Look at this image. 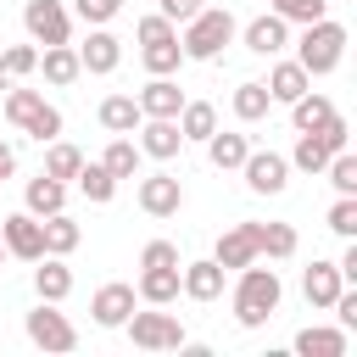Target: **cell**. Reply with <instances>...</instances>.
I'll use <instances>...</instances> for the list:
<instances>
[{
	"instance_id": "obj_1",
	"label": "cell",
	"mask_w": 357,
	"mask_h": 357,
	"mask_svg": "<svg viewBox=\"0 0 357 357\" xmlns=\"http://www.w3.org/2000/svg\"><path fill=\"white\" fill-rule=\"evenodd\" d=\"M279 301H284L279 273L262 268V262H245V268H240V284H234V324H240V329H262V324L279 312Z\"/></svg>"
},
{
	"instance_id": "obj_2",
	"label": "cell",
	"mask_w": 357,
	"mask_h": 357,
	"mask_svg": "<svg viewBox=\"0 0 357 357\" xmlns=\"http://www.w3.org/2000/svg\"><path fill=\"white\" fill-rule=\"evenodd\" d=\"M229 39H234V17H229V6H201V11L184 22L178 50H184V61H212Z\"/></svg>"
},
{
	"instance_id": "obj_3",
	"label": "cell",
	"mask_w": 357,
	"mask_h": 357,
	"mask_svg": "<svg viewBox=\"0 0 357 357\" xmlns=\"http://www.w3.org/2000/svg\"><path fill=\"white\" fill-rule=\"evenodd\" d=\"M340 56H346V28H340V22L318 17V22H307V28H301V39H296V61L307 67V78L335 73V67H340Z\"/></svg>"
},
{
	"instance_id": "obj_4",
	"label": "cell",
	"mask_w": 357,
	"mask_h": 357,
	"mask_svg": "<svg viewBox=\"0 0 357 357\" xmlns=\"http://www.w3.org/2000/svg\"><path fill=\"white\" fill-rule=\"evenodd\" d=\"M346 139H351V128H346V117L335 112L324 128L301 134V139H296V151H290L284 162H290V167H301V173H324V162H329L335 151H346Z\"/></svg>"
},
{
	"instance_id": "obj_5",
	"label": "cell",
	"mask_w": 357,
	"mask_h": 357,
	"mask_svg": "<svg viewBox=\"0 0 357 357\" xmlns=\"http://www.w3.org/2000/svg\"><path fill=\"white\" fill-rule=\"evenodd\" d=\"M123 329H128V340L134 346H145V351H178L184 346V324L173 318V312H128L123 318Z\"/></svg>"
},
{
	"instance_id": "obj_6",
	"label": "cell",
	"mask_w": 357,
	"mask_h": 357,
	"mask_svg": "<svg viewBox=\"0 0 357 357\" xmlns=\"http://www.w3.org/2000/svg\"><path fill=\"white\" fill-rule=\"evenodd\" d=\"M22 329H28V340H33L39 351H73V346H78V329L67 324V312H56V301H39V307L22 318Z\"/></svg>"
},
{
	"instance_id": "obj_7",
	"label": "cell",
	"mask_w": 357,
	"mask_h": 357,
	"mask_svg": "<svg viewBox=\"0 0 357 357\" xmlns=\"http://www.w3.org/2000/svg\"><path fill=\"white\" fill-rule=\"evenodd\" d=\"M22 28H28L33 45H67L73 11H67L61 0H28V6H22Z\"/></svg>"
},
{
	"instance_id": "obj_8",
	"label": "cell",
	"mask_w": 357,
	"mask_h": 357,
	"mask_svg": "<svg viewBox=\"0 0 357 357\" xmlns=\"http://www.w3.org/2000/svg\"><path fill=\"white\" fill-rule=\"evenodd\" d=\"M0 245H6V257H17V262H39V257H45V223H39L33 212H11V218L0 223Z\"/></svg>"
},
{
	"instance_id": "obj_9",
	"label": "cell",
	"mask_w": 357,
	"mask_h": 357,
	"mask_svg": "<svg viewBox=\"0 0 357 357\" xmlns=\"http://www.w3.org/2000/svg\"><path fill=\"white\" fill-rule=\"evenodd\" d=\"M240 173H245V190H251V195H279V190L290 184V162H284L279 151H245Z\"/></svg>"
},
{
	"instance_id": "obj_10",
	"label": "cell",
	"mask_w": 357,
	"mask_h": 357,
	"mask_svg": "<svg viewBox=\"0 0 357 357\" xmlns=\"http://www.w3.org/2000/svg\"><path fill=\"white\" fill-rule=\"evenodd\" d=\"M139 139V156H156V162H173L178 151H184V134H178V117H139V128H134Z\"/></svg>"
},
{
	"instance_id": "obj_11",
	"label": "cell",
	"mask_w": 357,
	"mask_h": 357,
	"mask_svg": "<svg viewBox=\"0 0 357 357\" xmlns=\"http://www.w3.org/2000/svg\"><path fill=\"white\" fill-rule=\"evenodd\" d=\"M139 212L145 218H173L178 206H184V184L173 178V173H151V178H139Z\"/></svg>"
},
{
	"instance_id": "obj_12",
	"label": "cell",
	"mask_w": 357,
	"mask_h": 357,
	"mask_svg": "<svg viewBox=\"0 0 357 357\" xmlns=\"http://www.w3.org/2000/svg\"><path fill=\"white\" fill-rule=\"evenodd\" d=\"M134 301H139V290H134V284H117V279H112V284H100V290H95L89 312H95V324H100V329H123V318L134 312Z\"/></svg>"
},
{
	"instance_id": "obj_13",
	"label": "cell",
	"mask_w": 357,
	"mask_h": 357,
	"mask_svg": "<svg viewBox=\"0 0 357 357\" xmlns=\"http://www.w3.org/2000/svg\"><path fill=\"white\" fill-rule=\"evenodd\" d=\"M240 39H245V50H251V56H284V45H290V22L268 11V17H251Z\"/></svg>"
},
{
	"instance_id": "obj_14",
	"label": "cell",
	"mask_w": 357,
	"mask_h": 357,
	"mask_svg": "<svg viewBox=\"0 0 357 357\" xmlns=\"http://www.w3.org/2000/svg\"><path fill=\"white\" fill-rule=\"evenodd\" d=\"M117 61H123V45H117V33H106V28H89V39L78 45V67H84V73H95V78H106V73H117Z\"/></svg>"
},
{
	"instance_id": "obj_15",
	"label": "cell",
	"mask_w": 357,
	"mask_h": 357,
	"mask_svg": "<svg viewBox=\"0 0 357 357\" xmlns=\"http://www.w3.org/2000/svg\"><path fill=\"white\" fill-rule=\"evenodd\" d=\"M178 290H184L190 301H218V296H223V268H218L212 257L178 262Z\"/></svg>"
},
{
	"instance_id": "obj_16",
	"label": "cell",
	"mask_w": 357,
	"mask_h": 357,
	"mask_svg": "<svg viewBox=\"0 0 357 357\" xmlns=\"http://www.w3.org/2000/svg\"><path fill=\"white\" fill-rule=\"evenodd\" d=\"M262 89H268V100H273V106H290L296 95H307V89H312V78H307V67L290 56V61H273V73L262 78Z\"/></svg>"
},
{
	"instance_id": "obj_17",
	"label": "cell",
	"mask_w": 357,
	"mask_h": 357,
	"mask_svg": "<svg viewBox=\"0 0 357 357\" xmlns=\"http://www.w3.org/2000/svg\"><path fill=\"white\" fill-rule=\"evenodd\" d=\"M212 262H218L223 273H240L245 262H257V245H251V229H245V223H234V229H223V234H218V251H212Z\"/></svg>"
},
{
	"instance_id": "obj_18",
	"label": "cell",
	"mask_w": 357,
	"mask_h": 357,
	"mask_svg": "<svg viewBox=\"0 0 357 357\" xmlns=\"http://www.w3.org/2000/svg\"><path fill=\"white\" fill-rule=\"evenodd\" d=\"M346 290V279H340V268L335 262H312L307 273H301V296L318 307V312H329V301Z\"/></svg>"
},
{
	"instance_id": "obj_19",
	"label": "cell",
	"mask_w": 357,
	"mask_h": 357,
	"mask_svg": "<svg viewBox=\"0 0 357 357\" xmlns=\"http://www.w3.org/2000/svg\"><path fill=\"white\" fill-rule=\"evenodd\" d=\"M251 229V245H257V257H268V262H284V257H296V229L290 223H245Z\"/></svg>"
},
{
	"instance_id": "obj_20",
	"label": "cell",
	"mask_w": 357,
	"mask_h": 357,
	"mask_svg": "<svg viewBox=\"0 0 357 357\" xmlns=\"http://www.w3.org/2000/svg\"><path fill=\"white\" fill-rule=\"evenodd\" d=\"M134 100H139V112H145V117H178V106H184V89H178L173 78H151V84H145Z\"/></svg>"
},
{
	"instance_id": "obj_21",
	"label": "cell",
	"mask_w": 357,
	"mask_h": 357,
	"mask_svg": "<svg viewBox=\"0 0 357 357\" xmlns=\"http://www.w3.org/2000/svg\"><path fill=\"white\" fill-rule=\"evenodd\" d=\"M22 212H33V218H50V212H61L67 206V184L61 178H50V173H39V178H28V190H22Z\"/></svg>"
},
{
	"instance_id": "obj_22",
	"label": "cell",
	"mask_w": 357,
	"mask_h": 357,
	"mask_svg": "<svg viewBox=\"0 0 357 357\" xmlns=\"http://www.w3.org/2000/svg\"><path fill=\"white\" fill-rule=\"evenodd\" d=\"M33 290H39V301H67V296H73V268H67L61 257H39Z\"/></svg>"
},
{
	"instance_id": "obj_23",
	"label": "cell",
	"mask_w": 357,
	"mask_h": 357,
	"mask_svg": "<svg viewBox=\"0 0 357 357\" xmlns=\"http://www.w3.org/2000/svg\"><path fill=\"white\" fill-rule=\"evenodd\" d=\"M33 73H45V84L67 89L84 67H78V50H73V45H45V56H39V67H33Z\"/></svg>"
},
{
	"instance_id": "obj_24",
	"label": "cell",
	"mask_w": 357,
	"mask_h": 357,
	"mask_svg": "<svg viewBox=\"0 0 357 357\" xmlns=\"http://www.w3.org/2000/svg\"><path fill=\"white\" fill-rule=\"evenodd\" d=\"M95 117H100V128H106V134H134L145 112H139V100H134V95H106Z\"/></svg>"
},
{
	"instance_id": "obj_25",
	"label": "cell",
	"mask_w": 357,
	"mask_h": 357,
	"mask_svg": "<svg viewBox=\"0 0 357 357\" xmlns=\"http://www.w3.org/2000/svg\"><path fill=\"white\" fill-rule=\"evenodd\" d=\"M329 117H335V100L318 95V89H307V95L290 100V123H296V134H312V128H324Z\"/></svg>"
},
{
	"instance_id": "obj_26",
	"label": "cell",
	"mask_w": 357,
	"mask_h": 357,
	"mask_svg": "<svg viewBox=\"0 0 357 357\" xmlns=\"http://www.w3.org/2000/svg\"><path fill=\"white\" fill-rule=\"evenodd\" d=\"M39 223H45V257H73V251H78L84 229L67 218V206H61V212H50V218H39Z\"/></svg>"
},
{
	"instance_id": "obj_27",
	"label": "cell",
	"mask_w": 357,
	"mask_h": 357,
	"mask_svg": "<svg viewBox=\"0 0 357 357\" xmlns=\"http://www.w3.org/2000/svg\"><path fill=\"white\" fill-rule=\"evenodd\" d=\"M134 290L145 307H167V301H178V268H139Z\"/></svg>"
},
{
	"instance_id": "obj_28",
	"label": "cell",
	"mask_w": 357,
	"mask_h": 357,
	"mask_svg": "<svg viewBox=\"0 0 357 357\" xmlns=\"http://www.w3.org/2000/svg\"><path fill=\"white\" fill-rule=\"evenodd\" d=\"M301 357H346V329H324V324H307L296 340H290Z\"/></svg>"
},
{
	"instance_id": "obj_29",
	"label": "cell",
	"mask_w": 357,
	"mask_h": 357,
	"mask_svg": "<svg viewBox=\"0 0 357 357\" xmlns=\"http://www.w3.org/2000/svg\"><path fill=\"white\" fill-rule=\"evenodd\" d=\"M245 151H251V139H245V134H223V128H212V134H206V156H212V167H218V173H234V167L245 162Z\"/></svg>"
},
{
	"instance_id": "obj_30",
	"label": "cell",
	"mask_w": 357,
	"mask_h": 357,
	"mask_svg": "<svg viewBox=\"0 0 357 357\" xmlns=\"http://www.w3.org/2000/svg\"><path fill=\"white\" fill-rule=\"evenodd\" d=\"M139 61H145V73H151V78H173V73H178V61H184L178 33H173V39H151V45H139Z\"/></svg>"
},
{
	"instance_id": "obj_31",
	"label": "cell",
	"mask_w": 357,
	"mask_h": 357,
	"mask_svg": "<svg viewBox=\"0 0 357 357\" xmlns=\"http://www.w3.org/2000/svg\"><path fill=\"white\" fill-rule=\"evenodd\" d=\"M229 106H234L240 123H262L273 100H268V89H262V78H245V84H234V100H229Z\"/></svg>"
},
{
	"instance_id": "obj_32",
	"label": "cell",
	"mask_w": 357,
	"mask_h": 357,
	"mask_svg": "<svg viewBox=\"0 0 357 357\" xmlns=\"http://www.w3.org/2000/svg\"><path fill=\"white\" fill-rule=\"evenodd\" d=\"M212 128H218V106H206V100H184V106H178V134H184V139L206 145Z\"/></svg>"
},
{
	"instance_id": "obj_33",
	"label": "cell",
	"mask_w": 357,
	"mask_h": 357,
	"mask_svg": "<svg viewBox=\"0 0 357 357\" xmlns=\"http://www.w3.org/2000/svg\"><path fill=\"white\" fill-rule=\"evenodd\" d=\"M78 167H84V151H78V145H67L61 134H56V139H45V167H39V173H50V178H61V184H67Z\"/></svg>"
},
{
	"instance_id": "obj_34",
	"label": "cell",
	"mask_w": 357,
	"mask_h": 357,
	"mask_svg": "<svg viewBox=\"0 0 357 357\" xmlns=\"http://www.w3.org/2000/svg\"><path fill=\"white\" fill-rule=\"evenodd\" d=\"M39 67V45H6L0 50V89H11L17 78H28Z\"/></svg>"
},
{
	"instance_id": "obj_35",
	"label": "cell",
	"mask_w": 357,
	"mask_h": 357,
	"mask_svg": "<svg viewBox=\"0 0 357 357\" xmlns=\"http://www.w3.org/2000/svg\"><path fill=\"white\" fill-rule=\"evenodd\" d=\"M100 167H106L112 178H134V173H139V145H134L128 134H117V139L106 145V156H100Z\"/></svg>"
},
{
	"instance_id": "obj_36",
	"label": "cell",
	"mask_w": 357,
	"mask_h": 357,
	"mask_svg": "<svg viewBox=\"0 0 357 357\" xmlns=\"http://www.w3.org/2000/svg\"><path fill=\"white\" fill-rule=\"evenodd\" d=\"M73 178H78V190H84V201H95V206H106V201L117 195V178H112V173H106L100 162H84V167H78Z\"/></svg>"
},
{
	"instance_id": "obj_37",
	"label": "cell",
	"mask_w": 357,
	"mask_h": 357,
	"mask_svg": "<svg viewBox=\"0 0 357 357\" xmlns=\"http://www.w3.org/2000/svg\"><path fill=\"white\" fill-rule=\"evenodd\" d=\"M45 106H50V100H45L39 89H6V117H11L17 128H28V123H33Z\"/></svg>"
},
{
	"instance_id": "obj_38",
	"label": "cell",
	"mask_w": 357,
	"mask_h": 357,
	"mask_svg": "<svg viewBox=\"0 0 357 357\" xmlns=\"http://www.w3.org/2000/svg\"><path fill=\"white\" fill-rule=\"evenodd\" d=\"M324 173H329L335 195H357V156H351V151H335V156L324 162Z\"/></svg>"
},
{
	"instance_id": "obj_39",
	"label": "cell",
	"mask_w": 357,
	"mask_h": 357,
	"mask_svg": "<svg viewBox=\"0 0 357 357\" xmlns=\"http://www.w3.org/2000/svg\"><path fill=\"white\" fill-rule=\"evenodd\" d=\"M273 17H284V22H318V17H329V0H273Z\"/></svg>"
},
{
	"instance_id": "obj_40",
	"label": "cell",
	"mask_w": 357,
	"mask_h": 357,
	"mask_svg": "<svg viewBox=\"0 0 357 357\" xmlns=\"http://www.w3.org/2000/svg\"><path fill=\"white\" fill-rule=\"evenodd\" d=\"M340 240H357V195H340L335 206H329V218H324Z\"/></svg>"
},
{
	"instance_id": "obj_41",
	"label": "cell",
	"mask_w": 357,
	"mask_h": 357,
	"mask_svg": "<svg viewBox=\"0 0 357 357\" xmlns=\"http://www.w3.org/2000/svg\"><path fill=\"white\" fill-rule=\"evenodd\" d=\"M73 11H78L89 28H106V22L123 11V0H73Z\"/></svg>"
},
{
	"instance_id": "obj_42",
	"label": "cell",
	"mask_w": 357,
	"mask_h": 357,
	"mask_svg": "<svg viewBox=\"0 0 357 357\" xmlns=\"http://www.w3.org/2000/svg\"><path fill=\"white\" fill-rule=\"evenodd\" d=\"M139 268H178V245L173 240H151L139 251Z\"/></svg>"
},
{
	"instance_id": "obj_43",
	"label": "cell",
	"mask_w": 357,
	"mask_h": 357,
	"mask_svg": "<svg viewBox=\"0 0 357 357\" xmlns=\"http://www.w3.org/2000/svg\"><path fill=\"white\" fill-rule=\"evenodd\" d=\"M134 33H139V45H151V39H173V33H178V22H167V17L156 11V17H139V28H134Z\"/></svg>"
},
{
	"instance_id": "obj_44",
	"label": "cell",
	"mask_w": 357,
	"mask_h": 357,
	"mask_svg": "<svg viewBox=\"0 0 357 357\" xmlns=\"http://www.w3.org/2000/svg\"><path fill=\"white\" fill-rule=\"evenodd\" d=\"M156 6H162V17H167V22H190V17L201 11V0H156Z\"/></svg>"
},
{
	"instance_id": "obj_45",
	"label": "cell",
	"mask_w": 357,
	"mask_h": 357,
	"mask_svg": "<svg viewBox=\"0 0 357 357\" xmlns=\"http://www.w3.org/2000/svg\"><path fill=\"white\" fill-rule=\"evenodd\" d=\"M11 173H17V151H11V145H6V139H0V184H6V178H11Z\"/></svg>"
},
{
	"instance_id": "obj_46",
	"label": "cell",
	"mask_w": 357,
	"mask_h": 357,
	"mask_svg": "<svg viewBox=\"0 0 357 357\" xmlns=\"http://www.w3.org/2000/svg\"><path fill=\"white\" fill-rule=\"evenodd\" d=\"M0 268H6V245H0Z\"/></svg>"
}]
</instances>
